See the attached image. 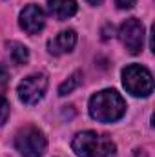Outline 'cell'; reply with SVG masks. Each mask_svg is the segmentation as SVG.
Instances as JSON below:
<instances>
[{
	"label": "cell",
	"mask_w": 155,
	"mask_h": 157,
	"mask_svg": "<svg viewBox=\"0 0 155 157\" xmlns=\"http://www.w3.org/2000/svg\"><path fill=\"white\" fill-rule=\"evenodd\" d=\"M7 119H9V102H7L4 97H0V126H2Z\"/></svg>",
	"instance_id": "cell-12"
},
{
	"label": "cell",
	"mask_w": 155,
	"mask_h": 157,
	"mask_svg": "<svg viewBox=\"0 0 155 157\" xmlns=\"http://www.w3.org/2000/svg\"><path fill=\"white\" fill-rule=\"evenodd\" d=\"M7 51H9L11 60L15 64H18V66L20 64H26L29 60V49L24 44H20V42H9L7 44Z\"/></svg>",
	"instance_id": "cell-10"
},
{
	"label": "cell",
	"mask_w": 155,
	"mask_h": 157,
	"mask_svg": "<svg viewBox=\"0 0 155 157\" xmlns=\"http://www.w3.org/2000/svg\"><path fill=\"white\" fill-rule=\"evenodd\" d=\"M133 157H148L146 155V152H144V150H135V155Z\"/></svg>",
	"instance_id": "cell-16"
},
{
	"label": "cell",
	"mask_w": 155,
	"mask_h": 157,
	"mask_svg": "<svg viewBox=\"0 0 155 157\" xmlns=\"http://www.w3.org/2000/svg\"><path fill=\"white\" fill-rule=\"evenodd\" d=\"M122 84L135 97H148L153 91V77L141 64H130L122 70Z\"/></svg>",
	"instance_id": "cell-3"
},
{
	"label": "cell",
	"mask_w": 155,
	"mask_h": 157,
	"mask_svg": "<svg viewBox=\"0 0 155 157\" xmlns=\"http://www.w3.org/2000/svg\"><path fill=\"white\" fill-rule=\"evenodd\" d=\"M119 37L122 46L130 51V53H139L144 46V26L141 20L137 18H128L120 29H119Z\"/></svg>",
	"instance_id": "cell-5"
},
{
	"label": "cell",
	"mask_w": 155,
	"mask_h": 157,
	"mask_svg": "<svg viewBox=\"0 0 155 157\" xmlns=\"http://www.w3.org/2000/svg\"><path fill=\"white\" fill-rule=\"evenodd\" d=\"M126 113V102L115 90H102L89 99V115L99 122H115Z\"/></svg>",
	"instance_id": "cell-1"
},
{
	"label": "cell",
	"mask_w": 155,
	"mask_h": 157,
	"mask_svg": "<svg viewBox=\"0 0 155 157\" xmlns=\"http://www.w3.org/2000/svg\"><path fill=\"white\" fill-rule=\"evenodd\" d=\"M7 84H9V71L6 70V66H2V64H0V91H2V90H6V88H7Z\"/></svg>",
	"instance_id": "cell-13"
},
{
	"label": "cell",
	"mask_w": 155,
	"mask_h": 157,
	"mask_svg": "<svg viewBox=\"0 0 155 157\" xmlns=\"http://www.w3.org/2000/svg\"><path fill=\"white\" fill-rule=\"evenodd\" d=\"M44 24H46V17H44V11L40 9L37 4H29L22 9L20 13V28L29 33V35H37L39 31L44 29Z\"/></svg>",
	"instance_id": "cell-7"
},
{
	"label": "cell",
	"mask_w": 155,
	"mask_h": 157,
	"mask_svg": "<svg viewBox=\"0 0 155 157\" xmlns=\"http://www.w3.org/2000/svg\"><path fill=\"white\" fill-rule=\"evenodd\" d=\"M46 146H47L46 135L37 126H26L15 137V148L24 157H42Z\"/></svg>",
	"instance_id": "cell-4"
},
{
	"label": "cell",
	"mask_w": 155,
	"mask_h": 157,
	"mask_svg": "<svg viewBox=\"0 0 155 157\" xmlns=\"http://www.w3.org/2000/svg\"><path fill=\"white\" fill-rule=\"evenodd\" d=\"M47 90V77L44 73H33L18 84V97L26 104H37Z\"/></svg>",
	"instance_id": "cell-6"
},
{
	"label": "cell",
	"mask_w": 155,
	"mask_h": 157,
	"mask_svg": "<svg viewBox=\"0 0 155 157\" xmlns=\"http://www.w3.org/2000/svg\"><path fill=\"white\" fill-rule=\"evenodd\" d=\"M47 7L55 18L66 20L77 13V0H47Z\"/></svg>",
	"instance_id": "cell-9"
},
{
	"label": "cell",
	"mask_w": 155,
	"mask_h": 157,
	"mask_svg": "<svg viewBox=\"0 0 155 157\" xmlns=\"http://www.w3.org/2000/svg\"><path fill=\"white\" fill-rule=\"evenodd\" d=\"M137 0H115V6L119 9H131Z\"/></svg>",
	"instance_id": "cell-14"
},
{
	"label": "cell",
	"mask_w": 155,
	"mask_h": 157,
	"mask_svg": "<svg viewBox=\"0 0 155 157\" xmlns=\"http://www.w3.org/2000/svg\"><path fill=\"white\" fill-rule=\"evenodd\" d=\"M86 2H88V4H91V6H97V4H100L102 0H86Z\"/></svg>",
	"instance_id": "cell-17"
},
{
	"label": "cell",
	"mask_w": 155,
	"mask_h": 157,
	"mask_svg": "<svg viewBox=\"0 0 155 157\" xmlns=\"http://www.w3.org/2000/svg\"><path fill=\"white\" fill-rule=\"evenodd\" d=\"M75 44H77V33L73 29H66L47 42V51L51 55H64L70 53L75 48Z\"/></svg>",
	"instance_id": "cell-8"
},
{
	"label": "cell",
	"mask_w": 155,
	"mask_h": 157,
	"mask_svg": "<svg viewBox=\"0 0 155 157\" xmlns=\"http://www.w3.org/2000/svg\"><path fill=\"white\" fill-rule=\"evenodd\" d=\"M113 33H115L113 26H112V24H106L104 29H102V39H110V37H113Z\"/></svg>",
	"instance_id": "cell-15"
},
{
	"label": "cell",
	"mask_w": 155,
	"mask_h": 157,
	"mask_svg": "<svg viewBox=\"0 0 155 157\" xmlns=\"http://www.w3.org/2000/svg\"><path fill=\"white\" fill-rule=\"evenodd\" d=\"M71 146L78 157H115V143L108 135L91 130L77 133Z\"/></svg>",
	"instance_id": "cell-2"
},
{
	"label": "cell",
	"mask_w": 155,
	"mask_h": 157,
	"mask_svg": "<svg viewBox=\"0 0 155 157\" xmlns=\"http://www.w3.org/2000/svg\"><path fill=\"white\" fill-rule=\"evenodd\" d=\"M80 80H82V73H80V71H75L68 80H64V82L60 84V88H59V95H68V93H71L78 84H80Z\"/></svg>",
	"instance_id": "cell-11"
}]
</instances>
